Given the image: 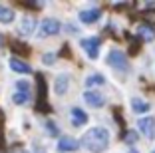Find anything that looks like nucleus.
I'll return each instance as SVG.
<instances>
[{"instance_id":"obj_9","label":"nucleus","mask_w":155,"mask_h":153,"mask_svg":"<svg viewBox=\"0 0 155 153\" xmlns=\"http://www.w3.org/2000/svg\"><path fill=\"white\" fill-rule=\"evenodd\" d=\"M70 117H72V125L74 127H82V125H86V123H87V113L84 111L82 108H72Z\"/></svg>"},{"instance_id":"obj_14","label":"nucleus","mask_w":155,"mask_h":153,"mask_svg":"<svg viewBox=\"0 0 155 153\" xmlns=\"http://www.w3.org/2000/svg\"><path fill=\"white\" fill-rule=\"evenodd\" d=\"M34 28H36V20H34V16H26V18L22 20V24H20V32H22L24 36L32 34Z\"/></svg>"},{"instance_id":"obj_24","label":"nucleus","mask_w":155,"mask_h":153,"mask_svg":"<svg viewBox=\"0 0 155 153\" xmlns=\"http://www.w3.org/2000/svg\"><path fill=\"white\" fill-rule=\"evenodd\" d=\"M129 153H139V151H135V149H131V151H129Z\"/></svg>"},{"instance_id":"obj_19","label":"nucleus","mask_w":155,"mask_h":153,"mask_svg":"<svg viewBox=\"0 0 155 153\" xmlns=\"http://www.w3.org/2000/svg\"><path fill=\"white\" fill-rule=\"evenodd\" d=\"M46 129H48V135H50V137H58V125H56L52 119L46 121Z\"/></svg>"},{"instance_id":"obj_25","label":"nucleus","mask_w":155,"mask_h":153,"mask_svg":"<svg viewBox=\"0 0 155 153\" xmlns=\"http://www.w3.org/2000/svg\"><path fill=\"white\" fill-rule=\"evenodd\" d=\"M18 153H28V151H22V149H20V151H18Z\"/></svg>"},{"instance_id":"obj_15","label":"nucleus","mask_w":155,"mask_h":153,"mask_svg":"<svg viewBox=\"0 0 155 153\" xmlns=\"http://www.w3.org/2000/svg\"><path fill=\"white\" fill-rule=\"evenodd\" d=\"M137 36L143 38V40H147V42H151V40H155V32H153V28H151V26L141 24V26L137 28Z\"/></svg>"},{"instance_id":"obj_17","label":"nucleus","mask_w":155,"mask_h":153,"mask_svg":"<svg viewBox=\"0 0 155 153\" xmlns=\"http://www.w3.org/2000/svg\"><path fill=\"white\" fill-rule=\"evenodd\" d=\"M0 22L2 24L14 22V10H10L8 6H4V4H0Z\"/></svg>"},{"instance_id":"obj_4","label":"nucleus","mask_w":155,"mask_h":153,"mask_svg":"<svg viewBox=\"0 0 155 153\" xmlns=\"http://www.w3.org/2000/svg\"><path fill=\"white\" fill-rule=\"evenodd\" d=\"M107 64L115 70H127V56L123 54L121 50H110V54H107Z\"/></svg>"},{"instance_id":"obj_11","label":"nucleus","mask_w":155,"mask_h":153,"mask_svg":"<svg viewBox=\"0 0 155 153\" xmlns=\"http://www.w3.org/2000/svg\"><path fill=\"white\" fill-rule=\"evenodd\" d=\"M78 139H74V137H70V135H62L58 141V149L60 151H76L78 149Z\"/></svg>"},{"instance_id":"obj_10","label":"nucleus","mask_w":155,"mask_h":153,"mask_svg":"<svg viewBox=\"0 0 155 153\" xmlns=\"http://www.w3.org/2000/svg\"><path fill=\"white\" fill-rule=\"evenodd\" d=\"M101 16V10L100 8H90V10H82L80 12V20H82L84 24H94L97 22Z\"/></svg>"},{"instance_id":"obj_21","label":"nucleus","mask_w":155,"mask_h":153,"mask_svg":"<svg viewBox=\"0 0 155 153\" xmlns=\"http://www.w3.org/2000/svg\"><path fill=\"white\" fill-rule=\"evenodd\" d=\"M52 62H54V54H46V56H44V64L52 66Z\"/></svg>"},{"instance_id":"obj_22","label":"nucleus","mask_w":155,"mask_h":153,"mask_svg":"<svg viewBox=\"0 0 155 153\" xmlns=\"http://www.w3.org/2000/svg\"><path fill=\"white\" fill-rule=\"evenodd\" d=\"M145 18L151 20V22H155V10H153V12H145Z\"/></svg>"},{"instance_id":"obj_8","label":"nucleus","mask_w":155,"mask_h":153,"mask_svg":"<svg viewBox=\"0 0 155 153\" xmlns=\"http://www.w3.org/2000/svg\"><path fill=\"white\" fill-rule=\"evenodd\" d=\"M84 99H86V104L91 105V108H101V105L105 104V98L100 94V91H96V90L94 91L91 90L86 91V94H84Z\"/></svg>"},{"instance_id":"obj_26","label":"nucleus","mask_w":155,"mask_h":153,"mask_svg":"<svg viewBox=\"0 0 155 153\" xmlns=\"http://www.w3.org/2000/svg\"><path fill=\"white\" fill-rule=\"evenodd\" d=\"M153 153H155V151H153Z\"/></svg>"},{"instance_id":"obj_16","label":"nucleus","mask_w":155,"mask_h":153,"mask_svg":"<svg viewBox=\"0 0 155 153\" xmlns=\"http://www.w3.org/2000/svg\"><path fill=\"white\" fill-rule=\"evenodd\" d=\"M131 108H133V111H135V113H145V111H149V108H151V105L147 104L145 99L133 98V99H131Z\"/></svg>"},{"instance_id":"obj_6","label":"nucleus","mask_w":155,"mask_h":153,"mask_svg":"<svg viewBox=\"0 0 155 153\" xmlns=\"http://www.w3.org/2000/svg\"><path fill=\"white\" fill-rule=\"evenodd\" d=\"M137 125H139V131L145 135L147 139H153V135H155V119L153 117H141Z\"/></svg>"},{"instance_id":"obj_18","label":"nucleus","mask_w":155,"mask_h":153,"mask_svg":"<svg viewBox=\"0 0 155 153\" xmlns=\"http://www.w3.org/2000/svg\"><path fill=\"white\" fill-rule=\"evenodd\" d=\"M101 84H105V78L101 76V74H91V76H90V78L86 80V86H87V88L101 86Z\"/></svg>"},{"instance_id":"obj_12","label":"nucleus","mask_w":155,"mask_h":153,"mask_svg":"<svg viewBox=\"0 0 155 153\" xmlns=\"http://www.w3.org/2000/svg\"><path fill=\"white\" fill-rule=\"evenodd\" d=\"M68 86H70L68 74H60V76L56 78V94H58V95H64L66 91H68Z\"/></svg>"},{"instance_id":"obj_20","label":"nucleus","mask_w":155,"mask_h":153,"mask_svg":"<svg viewBox=\"0 0 155 153\" xmlns=\"http://www.w3.org/2000/svg\"><path fill=\"white\" fill-rule=\"evenodd\" d=\"M123 141H125V143H135L137 141V133L135 131H125V133H123Z\"/></svg>"},{"instance_id":"obj_13","label":"nucleus","mask_w":155,"mask_h":153,"mask_svg":"<svg viewBox=\"0 0 155 153\" xmlns=\"http://www.w3.org/2000/svg\"><path fill=\"white\" fill-rule=\"evenodd\" d=\"M10 70H12V72H18V74H30L32 72L30 66H28L26 62H22V60H18V58H10Z\"/></svg>"},{"instance_id":"obj_1","label":"nucleus","mask_w":155,"mask_h":153,"mask_svg":"<svg viewBox=\"0 0 155 153\" xmlns=\"http://www.w3.org/2000/svg\"><path fill=\"white\" fill-rule=\"evenodd\" d=\"M82 145L87 151L101 153L107 145H110V131L105 127H91L90 131H86L82 137Z\"/></svg>"},{"instance_id":"obj_2","label":"nucleus","mask_w":155,"mask_h":153,"mask_svg":"<svg viewBox=\"0 0 155 153\" xmlns=\"http://www.w3.org/2000/svg\"><path fill=\"white\" fill-rule=\"evenodd\" d=\"M28 99H30V84L26 80H18L16 81V91L12 95V101L16 105H22V104H26Z\"/></svg>"},{"instance_id":"obj_5","label":"nucleus","mask_w":155,"mask_h":153,"mask_svg":"<svg viewBox=\"0 0 155 153\" xmlns=\"http://www.w3.org/2000/svg\"><path fill=\"white\" fill-rule=\"evenodd\" d=\"M60 32V22L56 18H46L40 26V36H54Z\"/></svg>"},{"instance_id":"obj_3","label":"nucleus","mask_w":155,"mask_h":153,"mask_svg":"<svg viewBox=\"0 0 155 153\" xmlns=\"http://www.w3.org/2000/svg\"><path fill=\"white\" fill-rule=\"evenodd\" d=\"M100 46H101V38H97V36L84 38V40H82L84 52H86L87 58H91V60H96L97 56H100Z\"/></svg>"},{"instance_id":"obj_23","label":"nucleus","mask_w":155,"mask_h":153,"mask_svg":"<svg viewBox=\"0 0 155 153\" xmlns=\"http://www.w3.org/2000/svg\"><path fill=\"white\" fill-rule=\"evenodd\" d=\"M36 153H46V151H44L42 147H36Z\"/></svg>"},{"instance_id":"obj_7","label":"nucleus","mask_w":155,"mask_h":153,"mask_svg":"<svg viewBox=\"0 0 155 153\" xmlns=\"http://www.w3.org/2000/svg\"><path fill=\"white\" fill-rule=\"evenodd\" d=\"M36 80H38V104H36V109L42 111V109H44L46 95H48V88H46V81H44V78H42V74H38Z\"/></svg>"}]
</instances>
